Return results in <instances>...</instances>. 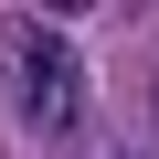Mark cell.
<instances>
[{
    "label": "cell",
    "instance_id": "obj_1",
    "mask_svg": "<svg viewBox=\"0 0 159 159\" xmlns=\"http://www.w3.org/2000/svg\"><path fill=\"white\" fill-rule=\"evenodd\" d=\"M0 64H11V117L32 138H74L85 127V43L64 21H0Z\"/></svg>",
    "mask_w": 159,
    "mask_h": 159
}]
</instances>
